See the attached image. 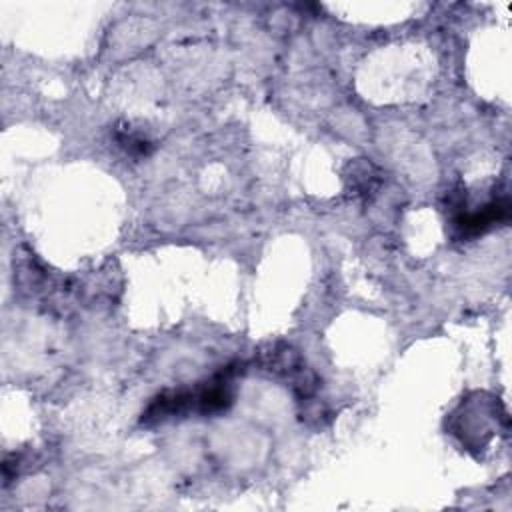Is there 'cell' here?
Here are the masks:
<instances>
[{"instance_id":"cell-1","label":"cell","mask_w":512,"mask_h":512,"mask_svg":"<svg viewBox=\"0 0 512 512\" xmlns=\"http://www.w3.org/2000/svg\"><path fill=\"white\" fill-rule=\"evenodd\" d=\"M232 398L234 394H232L230 374L222 372L196 388H182V390L166 392L158 396L142 414V422L164 420L168 416H182L188 412H200V414L220 412L232 404Z\"/></svg>"},{"instance_id":"cell-2","label":"cell","mask_w":512,"mask_h":512,"mask_svg":"<svg viewBox=\"0 0 512 512\" xmlns=\"http://www.w3.org/2000/svg\"><path fill=\"white\" fill-rule=\"evenodd\" d=\"M508 216V202L506 200H492L488 204H484L478 210H464L454 218V226L466 234H480L484 230H488L492 224L506 220Z\"/></svg>"}]
</instances>
